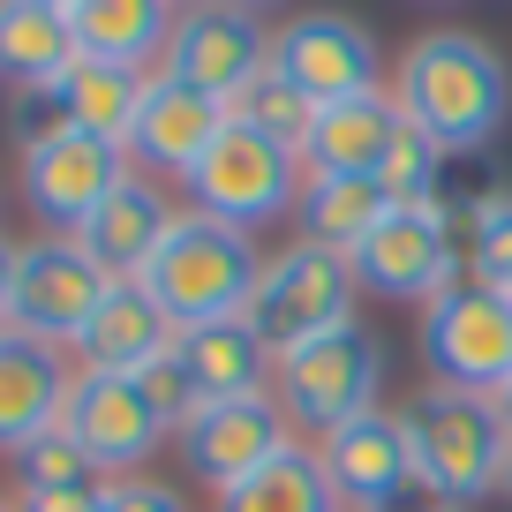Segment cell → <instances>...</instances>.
I'll use <instances>...</instances> for the list:
<instances>
[{
	"label": "cell",
	"mask_w": 512,
	"mask_h": 512,
	"mask_svg": "<svg viewBox=\"0 0 512 512\" xmlns=\"http://www.w3.org/2000/svg\"><path fill=\"white\" fill-rule=\"evenodd\" d=\"M422 362H430V384L497 400L512 384V294L482 287V279L445 287L422 309Z\"/></svg>",
	"instance_id": "52a82bcc"
},
{
	"label": "cell",
	"mask_w": 512,
	"mask_h": 512,
	"mask_svg": "<svg viewBox=\"0 0 512 512\" xmlns=\"http://www.w3.org/2000/svg\"><path fill=\"white\" fill-rule=\"evenodd\" d=\"M219 128H226V106H219V98H204L196 83L151 68L144 113H136V128H128V159L144 166V174H159V181H189L196 159L219 144Z\"/></svg>",
	"instance_id": "9a60e30c"
},
{
	"label": "cell",
	"mask_w": 512,
	"mask_h": 512,
	"mask_svg": "<svg viewBox=\"0 0 512 512\" xmlns=\"http://www.w3.org/2000/svg\"><path fill=\"white\" fill-rule=\"evenodd\" d=\"M392 98L445 159H475L482 144H497V128L512 113V68L490 38L445 23V31H422L392 61Z\"/></svg>",
	"instance_id": "6da1fadb"
},
{
	"label": "cell",
	"mask_w": 512,
	"mask_h": 512,
	"mask_svg": "<svg viewBox=\"0 0 512 512\" xmlns=\"http://www.w3.org/2000/svg\"><path fill=\"white\" fill-rule=\"evenodd\" d=\"M460 264H467V249H460V226H452V196H437V204H392L384 226L354 249V272H362L369 294L422 302V309L467 279Z\"/></svg>",
	"instance_id": "ba28073f"
},
{
	"label": "cell",
	"mask_w": 512,
	"mask_h": 512,
	"mask_svg": "<svg viewBox=\"0 0 512 512\" xmlns=\"http://www.w3.org/2000/svg\"><path fill=\"white\" fill-rule=\"evenodd\" d=\"M0 121H8V136H16V151H38L53 144V136H68V98L61 83H8V98H0Z\"/></svg>",
	"instance_id": "4dcf8cb0"
},
{
	"label": "cell",
	"mask_w": 512,
	"mask_h": 512,
	"mask_svg": "<svg viewBox=\"0 0 512 512\" xmlns=\"http://www.w3.org/2000/svg\"><path fill=\"white\" fill-rule=\"evenodd\" d=\"M497 497H505V505H512V460H505V482H497Z\"/></svg>",
	"instance_id": "8d00e7d4"
},
{
	"label": "cell",
	"mask_w": 512,
	"mask_h": 512,
	"mask_svg": "<svg viewBox=\"0 0 512 512\" xmlns=\"http://www.w3.org/2000/svg\"><path fill=\"white\" fill-rule=\"evenodd\" d=\"M166 226H174V204H166L159 181H121V189L91 211V226H83L76 241L91 249V264L106 279H144V264L159 256Z\"/></svg>",
	"instance_id": "44dd1931"
},
{
	"label": "cell",
	"mask_w": 512,
	"mask_h": 512,
	"mask_svg": "<svg viewBox=\"0 0 512 512\" xmlns=\"http://www.w3.org/2000/svg\"><path fill=\"white\" fill-rule=\"evenodd\" d=\"M46 8H76V0H46Z\"/></svg>",
	"instance_id": "ab89813d"
},
{
	"label": "cell",
	"mask_w": 512,
	"mask_h": 512,
	"mask_svg": "<svg viewBox=\"0 0 512 512\" xmlns=\"http://www.w3.org/2000/svg\"><path fill=\"white\" fill-rule=\"evenodd\" d=\"M144 83H151V68H121V61H91V53H83V61L61 76L68 121H76L83 136L128 144V128H136V113H144Z\"/></svg>",
	"instance_id": "484cf974"
},
{
	"label": "cell",
	"mask_w": 512,
	"mask_h": 512,
	"mask_svg": "<svg viewBox=\"0 0 512 512\" xmlns=\"http://www.w3.org/2000/svg\"><path fill=\"white\" fill-rule=\"evenodd\" d=\"M384 211H392V196H384L377 181L309 174V181H302V204H294V226H302V241H317V249L354 256V249L384 226Z\"/></svg>",
	"instance_id": "cb8c5ba5"
},
{
	"label": "cell",
	"mask_w": 512,
	"mask_h": 512,
	"mask_svg": "<svg viewBox=\"0 0 512 512\" xmlns=\"http://www.w3.org/2000/svg\"><path fill=\"white\" fill-rule=\"evenodd\" d=\"M0 512H16V497H0Z\"/></svg>",
	"instance_id": "60d3db41"
},
{
	"label": "cell",
	"mask_w": 512,
	"mask_h": 512,
	"mask_svg": "<svg viewBox=\"0 0 512 512\" xmlns=\"http://www.w3.org/2000/svg\"><path fill=\"white\" fill-rule=\"evenodd\" d=\"M497 407H505V422H512V384H505V392H497Z\"/></svg>",
	"instance_id": "74e56055"
},
{
	"label": "cell",
	"mask_w": 512,
	"mask_h": 512,
	"mask_svg": "<svg viewBox=\"0 0 512 512\" xmlns=\"http://www.w3.org/2000/svg\"><path fill=\"white\" fill-rule=\"evenodd\" d=\"M16 241H8V234H0V324H8V302H16Z\"/></svg>",
	"instance_id": "d590c367"
},
{
	"label": "cell",
	"mask_w": 512,
	"mask_h": 512,
	"mask_svg": "<svg viewBox=\"0 0 512 512\" xmlns=\"http://www.w3.org/2000/svg\"><path fill=\"white\" fill-rule=\"evenodd\" d=\"M256 279H264V249H256V234L219 226V219H204V211L181 204L174 226H166V241H159V256L144 264V279H136V287H144L151 302H159L166 317L189 332V324L249 317Z\"/></svg>",
	"instance_id": "7a4b0ae2"
},
{
	"label": "cell",
	"mask_w": 512,
	"mask_h": 512,
	"mask_svg": "<svg viewBox=\"0 0 512 512\" xmlns=\"http://www.w3.org/2000/svg\"><path fill=\"white\" fill-rule=\"evenodd\" d=\"M68 23H76V53H91V61L166 68V46H174L181 8H174V0H76Z\"/></svg>",
	"instance_id": "7402d4cb"
},
{
	"label": "cell",
	"mask_w": 512,
	"mask_h": 512,
	"mask_svg": "<svg viewBox=\"0 0 512 512\" xmlns=\"http://www.w3.org/2000/svg\"><path fill=\"white\" fill-rule=\"evenodd\" d=\"M264 68H272V31H264L256 8H241V0H196V8H181L174 46H166V76H181L204 98L234 106Z\"/></svg>",
	"instance_id": "5bb4252c"
},
{
	"label": "cell",
	"mask_w": 512,
	"mask_h": 512,
	"mask_svg": "<svg viewBox=\"0 0 512 512\" xmlns=\"http://www.w3.org/2000/svg\"><path fill=\"white\" fill-rule=\"evenodd\" d=\"M106 294H113V279L91 264V249H83L76 234H38V241H23V256H16L8 324L31 332V339H46V347L76 354V339L91 332V317H98Z\"/></svg>",
	"instance_id": "9c48e42d"
},
{
	"label": "cell",
	"mask_w": 512,
	"mask_h": 512,
	"mask_svg": "<svg viewBox=\"0 0 512 512\" xmlns=\"http://www.w3.org/2000/svg\"><path fill=\"white\" fill-rule=\"evenodd\" d=\"M241 8H272V0H241Z\"/></svg>",
	"instance_id": "f35d334b"
},
{
	"label": "cell",
	"mask_w": 512,
	"mask_h": 512,
	"mask_svg": "<svg viewBox=\"0 0 512 512\" xmlns=\"http://www.w3.org/2000/svg\"><path fill=\"white\" fill-rule=\"evenodd\" d=\"M377 392H384V347L362 317L324 332V339H302L294 354H279V377H272V400L287 407V422L294 430H317V437L369 415Z\"/></svg>",
	"instance_id": "8992f818"
},
{
	"label": "cell",
	"mask_w": 512,
	"mask_h": 512,
	"mask_svg": "<svg viewBox=\"0 0 512 512\" xmlns=\"http://www.w3.org/2000/svg\"><path fill=\"white\" fill-rule=\"evenodd\" d=\"M272 68L309 98V106H339V98H369L384 91V53L369 38V23L317 8V16H294L272 31Z\"/></svg>",
	"instance_id": "7c38bea8"
},
{
	"label": "cell",
	"mask_w": 512,
	"mask_h": 512,
	"mask_svg": "<svg viewBox=\"0 0 512 512\" xmlns=\"http://www.w3.org/2000/svg\"><path fill=\"white\" fill-rule=\"evenodd\" d=\"M68 392H76V354L0 324V452H23L38 430H53L68 415Z\"/></svg>",
	"instance_id": "2e32d148"
},
{
	"label": "cell",
	"mask_w": 512,
	"mask_h": 512,
	"mask_svg": "<svg viewBox=\"0 0 512 512\" xmlns=\"http://www.w3.org/2000/svg\"><path fill=\"white\" fill-rule=\"evenodd\" d=\"M452 226H460V249H467V279L512 294V189L490 196H452Z\"/></svg>",
	"instance_id": "4316f807"
},
{
	"label": "cell",
	"mask_w": 512,
	"mask_h": 512,
	"mask_svg": "<svg viewBox=\"0 0 512 512\" xmlns=\"http://www.w3.org/2000/svg\"><path fill=\"white\" fill-rule=\"evenodd\" d=\"M174 8H196V0H174Z\"/></svg>",
	"instance_id": "b9f144b4"
},
{
	"label": "cell",
	"mask_w": 512,
	"mask_h": 512,
	"mask_svg": "<svg viewBox=\"0 0 512 512\" xmlns=\"http://www.w3.org/2000/svg\"><path fill=\"white\" fill-rule=\"evenodd\" d=\"M377 189L392 196V204H437V196H445V151H437L415 121H400V136H392V151H384V166H377Z\"/></svg>",
	"instance_id": "f546056e"
},
{
	"label": "cell",
	"mask_w": 512,
	"mask_h": 512,
	"mask_svg": "<svg viewBox=\"0 0 512 512\" xmlns=\"http://www.w3.org/2000/svg\"><path fill=\"white\" fill-rule=\"evenodd\" d=\"M400 98L392 91H369V98H339V106H317L302 136V166L309 174H347V181H377L384 151L400 136Z\"/></svg>",
	"instance_id": "d6986e66"
},
{
	"label": "cell",
	"mask_w": 512,
	"mask_h": 512,
	"mask_svg": "<svg viewBox=\"0 0 512 512\" xmlns=\"http://www.w3.org/2000/svg\"><path fill=\"white\" fill-rule=\"evenodd\" d=\"M324 452V475L339 482V497H347V512L377 505V497L407 490V482L422 475L415 467V437H407V422L392 415V407H369V415L339 422L332 437H317Z\"/></svg>",
	"instance_id": "e0dca14e"
},
{
	"label": "cell",
	"mask_w": 512,
	"mask_h": 512,
	"mask_svg": "<svg viewBox=\"0 0 512 512\" xmlns=\"http://www.w3.org/2000/svg\"><path fill=\"white\" fill-rule=\"evenodd\" d=\"M68 430L91 452L98 475H144V460L174 437V422L159 415V400L144 392V377H121V369H83L76 362V392H68Z\"/></svg>",
	"instance_id": "30bf717a"
},
{
	"label": "cell",
	"mask_w": 512,
	"mask_h": 512,
	"mask_svg": "<svg viewBox=\"0 0 512 512\" xmlns=\"http://www.w3.org/2000/svg\"><path fill=\"white\" fill-rule=\"evenodd\" d=\"M354 294H362L354 256L317 249V241H287L279 256H264V279L249 294V324L272 354H294L302 339L354 324Z\"/></svg>",
	"instance_id": "5b68a950"
},
{
	"label": "cell",
	"mask_w": 512,
	"mask_h": 512,
	"mask_svg": "<svg viewBox=\"0 0 512 512\" xmlns=\"http://www.w3.org/2000/svg\"><path fill=\"white\" fill-rule=\"evenodd\" d=\"M174 369L189 384V400H249V392H272L279 354L256 339L249 317H219V324H189L174 339Z\"/></svg>",
	"instance_id": "ac0fdd59"
},
{
	"label": "cell",
	"mask_w": 512,
	"mask_h": 512,
	"mask_svg": "<svg viewBox=\"0 0 512 512\" xmlns=\"http://www.w3.org/2000/svg\"><path fill=\"white\" fill-rule=\"evenodd\" d=\"M16 512H106V482H83V490H31V497H16Z\"/></svg>",
	"instance_id": "836d02e7"
},
{
	"label": "cell",
	"mask_w": 512,
	"mask_h": 512,
	"mask_svg": "<svg viewBox=\"0 0 512 512\" xmlns=\"http://www.w3.org/2000/svg\"><path fill=\"white\" fill-rule=\"evenodd\" d=\"M219 512H347L339 482L324 475L317 445H287L279 460H264L249 482L219 490Z\"/></svg>",
	"instance_id": "d4e9b609"
},
{
	"label": "cell",
	"mask_w": 512,
	"mask_h": 512,
	"mask_svg": "<svg viewBox=\"0 0 512 512\" xmlns=\"http://www.w3.org/2000/svg\"><path fill=\"white\" fill-rule=\"evenodd\" d=\"M76 23L46 0H0V76L8 83H61L76 68Z\"/></svg>",
	"instance_id": "603a6c76"
},
{
	"label": "cell",
	"mask_w": 512,
	"mask_h": 512,
	"mask_svg": "<svg viewBox=\"0 0 512 512\" xmlns=\"http://www.w3.org/2000/svg\"><path fill=\"white\" fill-rule=\"evenodd\" d=\"M121 181H136L128 144L83 136V128H68V136H53V144L23 151V204H31V219L46 226V234H83L91 211L106 204Z\"/></svg>",
	"instance_id": "4fadbf2b"
},
{
	"label": "cell",
	"mask_w": 512,
	"mask_h": 512,
	"mask_svg": "<svg viewBox=\"0 0 512 512\" xmlns=\"http://www.w3.org/2000/svg\"><path fill=\"white\" fill-rule=\"evenodd\" d=\"M407 437H415V467L452 497V505H475L505 482L512 460V422L497 400L482 392H452V384H422L415 400L400 407Z\"/></svg>",
	"instance_id": "3957f363"
},
{
	"label": "cell",
	"mask_w": 512,
	"mask_h": 512,
	"mask_svg": "<svg viewBox=\"0 0 512 512\" xmlns=\"http://www.w3.org/2000/svg\"><path fill=\"white\" fill-rule=\"evenodd\" d=\"M362 512H460L445 490H437L430 475H415L407 490H392V497H377V505H362Z\"/></svg>",
	"instance_id": "e575fe53"
},
{
	"label": "cell",
	"mask_w": 512,
	"mask_h": 512,
	"mask_svg": "<svg viewBox=\"0 0 512 512\" xmlns=\"http://www.w3.org/2000/svg\"><path fill=\"white\" fill-rule=\"evenodd\" d=\"M294 445V422L287 407L272 400V392H249V400H204L181 415L174 430V452L181 467H189L196 482H211V497L234 490V482H249L264 460H279V452Z\"/></svg>",
	"instance_id": "8fae6325"
},
{
	"label": "cell",
	"mask_w": 512,
	"mask_h": 512,
	"mask_svg": "<svg viewBox=\"0 0 512 512\" xmlns=\"http://www.w3.org/2000/svg\"><path fill=\"white\" fill-rule=\"evenodd\" d=\"M8 467H16V497L31 490H83V482H106L91 467V452L76 445V430L68 422H53V430H38L23 452H8Z\"/></svg>",
	"instance_id": "83f0119b"
},
{
	"label": "cell",
	"mask_w": 512,
	"mask_h": 512,
	"mask_svg": "<svg viewBox=\"0 0 512 512\" xmlns=\"http://www.w3.org/2000/svg\"><path fill=\"white\" fill-rule=\"evenodd\" d=\"M144 392H151V400H159V415L174 422V430H181V415H189V407H196V400H189V384H181V369H174V354L144 369Z\"/></svg>",
	"instance_id": "d6a6232c"
},
{
	"label": "cell",
	"mask_w": 512,
	"mask_h": 512,
	"mask_svg": "<svg viewBox=\"0 0 512 512\" xmlns=\"http://www.w3.org/2000/svg\"><path fill=\"white\" fill-rule=\"evenodd\" d=\"M302 181H309L302 151H287V144H272V136H256V128L226 121L219 144L196 159V174L181 181V189H189V211H204V219H219V226L256 234V226L294 219Z\"/></svg>",
	"instance_id": "277c9868"
},
{
	"label": "cell",
	"mask_w": 512,
	"mask_h": 512,
	"mask_svg": "<svg viewBox=\"0 0 512 512\" xmlns=\"http://www.w3.org/2000/svg\"><path fill=\"white\" fill-rule=\"evenodd\" d=\"M226 121H241V128H256V136H272V144L302 151V136H309V121H317V106H309V98L294 91L279 68H264V76H256L249 91L226 106Z\"/></svg>",
	"instance_id": "f1b7e54d"
},
{
	"label": "cell",
	"mask_w": 512,
	"mask_h": 512,
	"mask_svg": "<svg viewBox=\"0 0 512 512\" xmlns=\"http://www.w3.org/2000/svg\"><path fill=\"white\" fill-rule=\"evenodd\" d=\"M106 512H189L174 482H151V475H121L106 482Z\"/></svg>",
	"instance_id": "1f68e13d"
},
{
	"label": "cell",
	"mask_w": 512,
	"mask_h": 512,
	"mask_svg": "<svg viewBox=\"0 0 512 512\" xmlns=\"http://www.w3.org/2000/svg\"><path fill=\"white\" fill-rule=\"evenodd\" d=\"M181 339V324L166 317L159 302H151L136 279H113V294L98 302L91 332L76 339V362L83 369H121V377H144L151 362H166Z\"/></svg>",
	"instance_id": "ffe728a7"
}]
</instances>
